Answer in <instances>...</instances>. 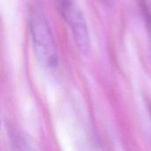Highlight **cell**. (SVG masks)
I'll use <instances>...</instances> for the list:
<instances>
[{
  "label": "cell",
  "instance_id": "6",
  "mask_svg": "<svg viewBox=\"0 0 151 151\" xmlns=\"http://www.w3.org/2000/svg\"><path fill=\"white\" fill-rule=\"evenodd\" d=\"M102 1L108 6H112L115 3V0H102Z\"/></svg>",
  "mask_w": 151,
  "mask_h": 151
},
{
  "label": "cell",
  "instance_id": "8",
  "mask_svg": "<svg viewBox=\"0 0 151 151\" xmlns=\"http://www.w3.org/2000/svg\"><path fill=\"white\" fill-rule=\"evenodd\" d=\"M149 111H150V115L151 118V104H149Z\"/></svg>",
  "mask_w": 151,
  "mask_h": 151
},
{
  "label": "cell",
  "instance_id": "5",
  "mask_svg": "<svg viewBox=\"0 0 151 151\" xmlns=\"http://www.w3.org/2000/svg\"><path fill=\"white\" fill-rule=\"evenodd\" d=\"M140 3L147 17L148 23L151 24V0H140Z\"/></svg>",
  "mask_w": 151,
  "mask_h": 151
},
{
  "label": "cell",
  "instance_id": "3",
  "mask_svg": "<svg viewBox=\"0 0 151 151\" xmlns=\"http://www.w3.org/2000/svg\"><path fill=\"white\" fill-rule=\"evenodd\" d=\"M10 140L12 151H37L31 140L20 131H12Z\"/></svg>",
  "mask_w": 151,
  "mask_h": 151
},
{
  "label": "cell",
  "instance_id": "7",
  "mask_svg": "<svg viewBox=\"0 0 151 151\" xmlns=\"http://www.w3.org/2000/svg\"><path fill=\"white\" fill-rule=\"evenodd\" d=\"M149 25V38H150V51H151V24L148 23Z\"/></svg>",
  "mask_w": 151,
  "mask_h": 151
},
{
  "label": "cell",
  "instance_id": "2",
  "mask_svg": "<svg viewBox=\"0 0 151 151\" xmlns=\"http://www.w3.org/2000/svg\"><path fill=\"white\" fill-rule=\"evenodd\" d=\"M61 14L68 24L73 40L81 53L87 55L91 49V40L86 19L74 0H57Z\"/></svg>",
  "mask_w": 151,
  "mask_h": 151
},
{
  "label": "cell",
  "instance_id": "9",
  "mask_svg": "<svg viewBox=\"0 0 151 151\" xmlns=\"http://www.w3.org/2000/svg\"><path fill=\"white\" fill-rule=\"evenodd\" d=\"M0 126H1V119H0Z\"/></svg>",
  "mask_w": 151,
  "mask_h": 151
},
{
  "label": "cell",
  "instance_id": "1",
  "mask_svg": "<svg viewBox=\"0 0 151 151\" xmlns=\"http://www.w3.org/2000/svg\"><path fill=\"white\" fill-rule=\"evenodd\" d=\"M28 26L36 60L48 71L57 70L59 60L56 40L48 19L41 9L34 8L30 12Z\"/></svg>",
  "mask_w": 151,
  "mask_h": 151
},
{
  "label": "cell",
  "instance_id": "4",
  "mask_svg": "<svg viewBox=\"0 0 151 151\" xmlns=\"http://www.w3.org/2000/svg\"><path fill=\"white\" fill-rule=\"evenodd\" d=\"M81 151H104V150L100 145L99 142L96 138L89 137L86 141Z\"/></svg>",
  "mask_w": 151,
  "mask_h": 151
}]
</instances>
